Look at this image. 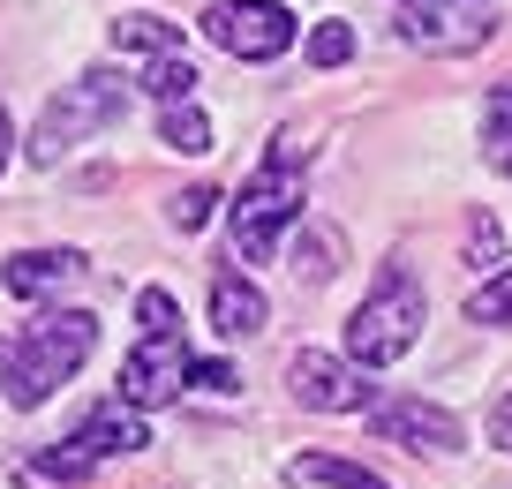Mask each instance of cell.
I'll return each mask as SVG.
<instances>
[{"mask_svg":"<svg viewBox=\"0 0 512 489\" xmlns=\"http://www.w3.org/2000/svg\"><path fill=\"white\" fill-rule=\"evenodd\" d=\"M91 347H98V316L91 309L31 316V324L0 347V392H8V407H46V399L91 362Z\"/></svg>","mask_w":512,"mask_h":489,"instance_id":"obj_1","label":"cell"},{"mask_svg":"<svg viewBox=\"0 0 512 489\" xmlns=\"http://www.w3.org/2000/svg\"><path fill=\"white\" fill-rule=\"evenodd\" d=\"M309 196V151L302 136H272V151L256 158V174L241 181V204H234V249L249 256H272V241L294 226V211H302Z\"/></svg>","mask_w":512,"mask_h":489,"instance_id":"obj_2","label":"cell"},{"mask_svg":"<svg viewBox=\"0 0 512 489\" xmlns=\"http://www.w3.org/2000/svg\"><path fill=\"white\" fill-rule=\"evenodd\" d=\"M422 324H430L422 279H415L407 264H384V279L369 286V301L347 316V354H354V369H384V362H400V354L422 339Z\"/></svg>","mask_w":512,"mask_h":489,"instance_id":"obj_3","label":"cell"},{"mask_svg":"<svg viewBox=\"0 0 512 489\" xmlns=\"http://www.w3.org/2000/svg\"><path fill=\"white\" fill-rule=\"evenodd\" d=\"M128 91H136V83H121L113 68H91V76H76L46 113H38V128H31V158H38V166H53L68 143H83L91 128H106L113 113L128 106Z\"/></svg>","mask_w":512,"mask_h":489,"instance_id":"obj_4","label":"cell"},{"mask_svg":"<svg viewBox=\"0 0 512 489\" xmlns=\"http://www.w3.org/2000/svg\"><path fill=\"white\" fill-rule=\"evenodd\" d=\"M144 422H136V414L128 407H98L91 422L76 429V437H61L53 444V452H38L31 467H23V482L31 489H46V482H83V474L98 467V459H121V452H144Z\"/></svg>","mask_w":512,"mask_h":489,"instance_id":"obj_5","label":"cell"},{"mask_svg":"<svg viewBox=\"0 0 512 489\" xmlns=\"http://www.w3.org/2000/svg\"><path fill=\"white\" fill-rule=\"evenodd\" d=\"M204 38L226 46L234 61H279L294 46V16L279 0H219V8H204Z\"/></svg>","mask_w":512,"mask_h":489,"instance_id":"obj_6","label":"cell"},{"mask_svg":"<svg viewBox=\"0 0 512 489\" xmlns=\"http://www.w3.org/2000/svg\"><path fill=\"white\" fill-rule=\"evenodd\" d=\"M287 384H294V399L302 407H317V414H369V369H354V362H339V354H294L287 362Z\"/></svg>","mask_w":512,"mask_h":489,"instance_id":"obj_7","label":"cell"},{"mask_svg":"<svg viewBox=\"0 0 512 489\" xmlns=\"http://www.w3.org/2000/svg\"><path fill=\"white\" fill-rule=\"evenodd\" d=\"M189 384V347H181V332H166V339H144V347H128V362H121V407H166V399Z\"/></svg>","mask_w":512,"mask_h":489,"instance_id":"obj_8","label":"cell"},{"mask_svg":"<svg viewBox=\"0 0 512 489\" xmlns=\"http://www.w3.org/2000/svg\"><path fill=\"white\" fill-rule=\"evenodd\" d=\"M369 429H377V437L384 444H400V452H437V459H445V452H460V422H452V414L445 407H430V399H384V407H369Z\"/></svg>","mask_w":512,"mask_h":489,"instance_id":"obj_9","label":"cell"},{"mask_svg":"<svg viewBox=\"0 0 512 489\" xmlns=\"http://www.w3.org/2000/svg\"><path fill=\"white\" fill-rule=\"evenodd\" d=\"M83 256L76 249H23V256H8V294L16 301H46V294H68V286H83Z\"/></svg>","mask_w":512,"mask_h":489,"instance_id":"obj_10","label":"cell"},{"mask_svg":"<svg viewBox=\"0 0 512 489\" xmlns=\"http://www.w3.org/2000/svg\"><path fill=\"white\" fill-rule=\"evenodd\" d=\"M264 316L272 309H264V294H256L241 271H219V279H211V324H219V339H256Z\"/></svg>","mask_w":512,"mask_h":489,"instance_id":"obj_11","label":"cell"},{"mask_svg":"<svg viewBox=\"0 0 512 489\" xmlns=\"http://www.w3.org/2000/svg\"><path fill=\"white\" fill-rule=\"evenodd\" d=\"M287 482H317V489H384V474H369V467H354V459H332V452H302V459H287Z\"/></svg>","mask_w":512,"mask_h":489,"instance_id":"obj_12","label":"cell"},{"mask_svg":"<svg viewBox=\"0 0 512 489\" xmlns=\"http://www.w3.org/2000/svg\"><path fill=\"white\" fill-rule=\"evenodd\" d=\"M113 46H121V53H151V61H159V53H181V31L166 16H121V23H113Z\"/></svg>","mask_w":512,"mask_h":489,"instance_id":"obj_13","label":"cell"},{"mask_svg":"<svg viewBox=\"0 0 512 489\" xmlns=\"http://www.w3.org/2000/svg\"><path fill=\"white\" fill-rule=\"evenodd\" d=\"M159 143H166V151H181V158H204L211 151V121L196 106H166L159 113Z\"/></svg>","mask_w":512,"mask_h":489,"instance_id":"obj_14","label":"cell"},{"mask_svg":"<svg viewBox=\"0 0 512 489\" xmlns=\"http://www.w3.org/2000/svg\"><path fill=\"white\" fill-rule=\"evenodd\" d=\"M144 91H151V98H166V106H189V91H196V61H189V53H159V61L144 68Z\"/></svg>","mask_w":512,"mask_h":489,"instance_id":"obj_15","label":"cell"},{"mask_svg":"<svg viewBox=\"0 0 512 489\" xmlns=\"http://www.w3.org/2000/svg\"><path fill=\"white\" fill-rule=\"evenodd\" d=\"M294 271H302V279H317V286L339 271V234H332V226H309V234L294 241Z\"/></svg>","mask_w":512,"mask_h":489,"instance_id":"obj_16","label":"cell"},{"mask_svg":"<svg viewBox=\"0 0 512 489\" xmlns=\"http://www.w3.org/2000/svg\"><path fill=\"white\" fill-rule=\"evenodd\" d=\"M482 143H490L497 174H512V83H497V91H490V128H482Z\"/></svg>","mask_w":512,"mask_h":489,"instance_id":"obj_17","label":"cell"},{"mask_svg":"<svg viewBox=\"0 0 512 489\" xmlns=\"http://www.w3.org/2000/svg\"><path fill=\"white\" fill-rule=\"evenodd\" d=\"M467 316H475V324H512V271H497L490 286H475V294H467Z\"/></svg>","mask_w":512,"mask_h":489,"instance_id":"obj_18","label":"cell"},{"mask_svg":"<svg viewBox=\"0 0 512 489\" xmlns=\"http://www.w3.org/2000/svg\"><path fill=\"white\" fill-rule=\"evenodd\" d=\"M354 53V31L347 23H317V31H309V68H339Z\"/></svg>","mask_w":512,"mask_h":489,"instance_id":"obj_19","label":"cell"},{"mask_svg":"<svg viewBox=\"0 0 512 489\" xmlns=\"http://www.w3.org/2000/svg\"><path fill=\"white\" fill-rule=\"evenodd\" d=\"M136 316H144V339L181 332V324H174V294H166V286H144V294H136Z\"/></svg>","mask_w":512,"mask_h":489,"instance_id":"obj_20","label":"cell"},{"mask_svg":"<svg viewBox=\"0 0 512 489\" xmlns=\"http://www.w3.org/2000/svg\"><path fill=\"white\" fill-rule=\"evenodd\" d=\"M211 204H219V189H204V181H196V189H181L174 204H166V219H174L181 234H196V226L211 219Z\"/></svg>","mask_w":512,"mask_h":489,"instance_id":"obj_21","label":"cell"},{"mask_svg":"<svg viewBox=\"0 0 512 489\" xmlns=\"http://www.w3.org/2000/svg\"><path fill=\"white\" fill-rule=\"evenodd\" d=\"M497 249H505L497 219H490V211H475V219H467V264H497Z\"/></svg>","mask_w":512,"mask_h":489,"instance_id":"obj_22","label":"cell"},{"mask_svg":"<svg viewBox=\"0 0 512 489\" xmlns=\"http://www.w3.org/2000/svg\"><path fill=\"white\" fill-rule=\"evenodd\" d=\"M189 377L211 384V392H234V369H226V362H189Z\"/></svg>","mask_w":512,"mask_h":489,"instance_id":"obj_23","label":"cell"},{"mask_svg":"<svg viewBox=\"0 0 512 489\" xmlns=\"http://www.w3.org/2000/svg\"><path fill=\"white\" fill-rule=\"evenodd\" d=\"M490 437H497V452H512V392L490 407Z\"/></svg>","mask_w":512,"mask_h":489,"instance_id":"obj_24","label":"cell"},{"mask_svg":"<svg viewBox=\"0 0 512 489\" xmlns=\"http://www.w3.org/2000/svg\"><path fill=\"white\" fill-rule=\"evenodd\" d=\"M0 166H8V106H0Z\"/></svg>","mask_w":512,"mask_h":489,"instance_id":"obj_25","label":"cell"}]
</instances>
